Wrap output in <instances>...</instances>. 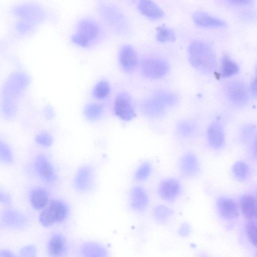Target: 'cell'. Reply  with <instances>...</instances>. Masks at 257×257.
I'll list each match as a JSON object with an SVG mask.
<instances>
[{"label":"cell","mask_w":257,"mask_h":257,"mask_svg":"<svg viewBox=\"0 0 257 257\" xmlns=\"http://www.w3.org/2000/svg\"><path fill=\"white\" fill-rule=\"evenodd\" d=\"M35 141L39 145L48 148L52 145L53 138L52 135L48 132H42L36 135Z\"/></svg>","instance_id":"e575fe53"},{"label":"cell","mask_w":257,"mask_h":257,"mask_svg":"<svg viewBox=\"0 0 257 257\" xmlns=\"http://www.w3.org/2000/svg\"><path fill=\"white\" fill-rule=\"evenodd\" d=\"M13 13L19 20L34 26L40 23L44 17L43 10L33 3L19 5L13 9Z\"/></svg>","instance_id":"8992f818"},{"label":"cell","mask_w":257,"mask_h":257,"mask_svg":"<svg viewBox=\"0 0 257 257\" xmlns=\"http://www.w3.org/2000/svg\"><path fill=\"white\" fill-rule=\"evenodd\" d=\"M11 202L10 196L0 189V203L5 205H9Z\"/></svg>","instance_id":"f35d334b"},{"label":"cell","mask_w":257,"mask_h":257,"mask_svg":"<svg viewBox=\"0 0 257 257\" xmlns=\"http://www.w3.org/2000/svg\"><path fill=\"white\" fill-rule=\"evenodd\" d=\"M225 91L228 101L236 106H243L248 102L249 93L247 87L240 81L229 82L225 87Z\"/></svg>","instance_id":"9c48e42d"},{"label":"cell","mask_w":257,"mask_h":257,"mask_svg":"<svg viewBox=\"0 0 257 257\" xmlns=\"http://www.w3.org/2000/svg\"><path fill=\"white\" fill-rule=\"evenodd\" d=\"M153 168L152 164L148 162L141 163L134 173V178L138 182L147 180L151 175Z\"/></svg>","instance_id":"4dcf8cb0"},{"label":"cell","mask_w":257,"mask_h":257,"mask_svg":"<svg viewBox=\"0 0 257 257\" xmlns=\"http://www.w3.org/2000/svg\"><path fill=\"white\" fill-rule=\"evenodd\" d=\"M110 92V86L109 82L106 80H101L94 86L92 90V95L97 99L101 100L107 98Z\"/></svg>","instance_id":"4316f807"},{"label":"cell","mask_w":257,"mask_h":257,"mask_svg":"<svg viewBox=\"0 0 257 257\" xmlns=\"http://www.w3.org/2000/svg\"><path fill=\"white\" fill-rule=\"evenodd\" d=\"M231 172L234 178L238 181L245 180L249 173L248 164L243 161L235 162L232 167Z\"/></svg>","instance_id":"f1b7e54d"},{"label":"cell","mask_w":257,"mask_h":257,"mask_svg":"<svg viewBox=\"0 0 257 257\" xmlns=\"http://www.w3.org/2000/svg\"><path fill=\"white\" fill-rule=\"evenodd\" d=\"M238 65L228 56L224 55L221 59V73L223 77H228L237 74L239 71Z\"/></svg>","instance_id":"484cf974"},{"label":"cell","mask_w":257,"mask_h":257,"mask_svg":"<svg viewBox=\"0 0 257 257\" xmlns=\"http://www.w3.org/2000/svg\"><path fill=\"white\" fill-rule=\"evenodd\" d=\"M69 214L68 205L63 200L54 199L46 206L39 217L41 224L49 227L64 221Z\"/></svg>","instance_id":"277c9868"},{"label":"cell","mask_w":257,"mask_h":257,"mask_svg":"<svg viewBox=\"0 0 257 257\" xmlns=\"http://www.w3.org/2000/svg\"><path fill=\"white\" fill-rule=\"evenodd\" d=\"M141 108L146 115L150 117H158L164 114L165 106L152 95L143 102Z\"/></svg>","instance_id":"7402d4cb"},{"label":"cell","mask_w":257,"mask_h":257,"mask_svg":"<svg viewBox=\"0 0 257 257\" xmlns=\"http://www.w3.org/2000/svg\"><path fill=\"white\" fill-rule=\"evenodd\" d=\"M173 214V210L163 205H158L153 209L155 220L160 224H165Z\"/></svg>","instance_id":"83f0119b"},{"label":"cell","mask_w":257,"mask_h":257,"mask_svg":"<svg viewBox=\"0 0 257 257\" xmlns=\"http://www.w3.org/2000/svg\"><path fill=\"white\" fill-rule=\"evenodd\" d=\"M96 175L94 168L89 165H83L76 171L72 181L74 189L78 193L90 192L95 185Z\"/></svg>","instance_id":"5b68a950"},{"label":"cell","mask_w":257,"mask_h":257,"mask_svg":"<svg viewBox=\"0 0 257 257\" xmlns=\"http://www.w3.org/2000/svg\"><path fill=\"white\" fill-rule=\"evenodd\" d=\"M179 166L180 172L186 177H195L200 173V163L196 156L192 153L188 152L182 156Z\"/></svg>","instance_id":"9a60e30c"},{"label":"cell","mask_w":257,"mask_h":257,"mask_svg":"<svg viewBox=\"0 0 257 257\" xmlns=\"http://www.w3.org/2000/svg\"><path fill=\"white\" fill-rule=\"evenodd\" d=\"M30 82L29 76L24 72L11 75L2 89L1 110L7 118H12L16 114L18 100L26 90Z\"/></svg>","instance_id":"6da1fadb"},{"label":"cell","mask_w":257,"mask_h":257,"mask_svg":"<svg viewBox=\"0 0 257 257\" xmlns=\"http://www.w3.org/2000/svg\"><path fill=\"white\" fill-rule=\"evenodd\" d=\"M194 23L203 28H223L226 26L225 22L206 13L198 11L193 16Z\"/></svg>","instance_id":"d6986e66"},{"label":"cell","mask_w":257,"mask_h":257,"mask_svg":"<svg viewBox=\"0 0 257 257\" xmlns=\"http://www.w3.org/2000/svg\"><path fill=\"white\" fill-rule=\"evenodd\" d=\"M138 9L142 14L152 20L162 18L164 13L153 0H139Z\"/></svg>","instance_id":"44dd1931"},{"label":"cell","mask_w":257,"mask_h":257,"mask_svg":"<svg viewBox=\"0 0 257 257\" xmlns=\"http://www.w3.org/2000/svg\"><path fill=\"white\" fill-rule=\"evenodd\" d=\"M34 169L38 176L44 181L52 183L57 180L55 167L44 155H38L34 160Z\"/></svg>","instance_id":"30bf717a"},{"label":"cell","mask_w":257,"mask_h":257,"mask_svg":"<svg viewBox=\"0 0 257 257\" xmlns=\"http://www.w3.org/2000/svg\"><path fill=\"white\" fill-rule=\"evenodd\" d=\"M191 232V227L190 225L187 223H183L178 230V233L182 236H186L189 235Z\"/></svg>","instance_id":"74e56055"},{"label":"cell","mask_w":257,"mask_h":257,"mask_svg":"<svg viewBox=\"0 0 257 257\" xmlns=\"http://www.w3.org/2000/svg\"><path fill=\"white\" fill-rule=\"evenodd\" d=\"M216 206L220 217L223 220L231 221L238 216L237 204L231 198L225 196L219 197L216 200Z\"/></svg>","instance_id":"5bb4252c"},{"label":"cell","mask_w":257,"mask_h":257,"mask_svg":"<svg viewBox=\"0 0 257 257\" xmlns=\"http://www.w3.org/2000/svg\"><path fill=\"white\" fill-rule=\"evenodd\" d=\"M190 63L197 71L204 74L212 73L216 66V57L212 48L206 42L192 41L188 49Z\"/></svg>","instance_id":"7a4b0ae2"},{"label":"cell","mask_w":257,"mask_h":257,"mask_svg":"<svg viewBox=\"0 0 257 257\" xmlns=\"http://www.w3.org/2000/svg\"><path fill=\"white\" fill-rule=\"evenodd\" d=\"M193 125L188 121L181 122L177 125V131L182 136H189L193 133Z\"/></svg>","instance_id":"d590c367"},{"label":"cell","mask_w":257,"mask_h":257,"mask_svg":"<svg viewBox=\"0 0 257 257\" xmlns=\"http://www.w3.org/2000/svg\"><path fill=\"white\" fill-rule=\"evenodd\" d=\"M128 203L130 208L135 212L142 213L148 208L150 199L146 190L141 186L132 187L129 192Z\"/></svg>","instance_id":"7c38bea8"},{"label":"cell","mask_w":257,"mask_h":257,"mask_svg":"<svg viewBox=\"0 0 257 257\" xmlns=\"http://www.w3.org/2000/svg\"><path fill=\"white\" fill-rule=\"evenodd\" d=\"M44 113L46 117L51 119L54 117V112L51 106H48L46 107L44 110Z\"/></svg>","instance_id":"ab89813d"},{"label":"cell","mask_w":257,"mask_h":257,"mask_svg":"<svg viewBox=\"0 0 257 257\" xmlns=\"http://www.w3.org/2000/svg\"><path fill=\"white\" fill-rule=\"evenodd\" d=\"M240 204L243 216L249 220H255L257 214L255 196L249 194L243 195L241 197Z\"/></svg>","instance_id":"ffe728a7"},{"label":"cell","mask_w":257,"mask_h":257,"mask_svg":"<svg viewBox=\"0 0 257 257\" xmlns=\"http://www.w3.org/2000/svg\"><path fill=\"white\" fill-rule=\"evenodd\" d=\"M180 182L175 178H168L162 180L158 187V194L163 200L172 202L180 195L181 192Z\"/></svg>","instance_id":"4fadbf2b"},{"label":"cell","mask_w":257,"mask_h":257,"mask_svg":"<svg viewBox=\"0 0 257 257\" xmlns=\"http://www.w3.org/2000/svg\"><path fill=\"white\" fill-rule=\"evenodd\" d=\"M207 139L209 146L212 149L218 150L223 147L225 135L220 124L213 122L209 126L207 131Z\"/></svg>","instance_id":"ac0fdd59"},{"label":"cell","mask_w":257,"mask_h":257,"mask_svg":"<svg viewBox=\"0 0 257 257\" xmlns=\"http://www.w3.org/2000/svg\"><path fill=\"white\" fill-rule=\"evenodd\" d=\"M1 220L5 226L12 229L24 228L28 223V218L23 213L13 209L3 212Z\"/></svg>","instance_id":"e0dca14e"},{"label":"cell","mask_w":257,"mask_h":257,"mask_svg":"<svg viewBox=\"0 0 257 257\" xmlns=\"http://www.w3.org/2000/svg\"><path fill=\"white\" fill-rule=\"evenodd\" d=\"M0 255L2 256H14V253L9 250H3L0 252Z\"/></svg>","instance_id":"7bdbcfd3"},{"label":"cell","mask_w":257,"mask_h":257,"mask_svg":"<svg viewBox=\"0 0 257 257\" xmlns=\"http://www.w3.org/2000/svg\"><path fill=\"white\" fill-rule=\"evenodd\" d=\"M156 39L160 43L172 42L176 39L174 32L165 25L157 29Z\"/></svg>","instance_id":"1f68e13d"},{"label":"cell","mask_w":257,"mask_h":257,"mask_svg":"<svg viewBox=\"0 0 257 257\" xmlns=\"http://www.w3.org/2000/svg\"><path fill=\"white\" fill-rule=\"evenodd\" d=\"M49 194L43 188L36 187L30 192V202L35 209L40 210L45 207L49 203Z\"/></svg>","instance_id":"cb8c5ba5"},{"label":"cell","mask_w":257,"mask_h":257,"mask_svg":"<svg viewBox=\"0 0 257 257\" xmlns=\"http://www.w3.org/2000/svg\"><path fill=\"white\" fill-rule=\"evenodd\" d=\"M115 115L124 121H129L137 115L131 95L126 92L119 93L114 102Z\"/></svg>","instance_id":"ba28073f"},{"label":"cell","mask_w":257,"mask_h":257,"mask_svg":"<svg viewBox=\"0 0 257 257\" xmlns=\"http://www.w3.org/2000/svg\"><path fill=\"white\" fill-rule=\"evenodd\" d=\"M80 252L83 256L105 257L108 255L106 248L101 243L90 241H86L80 247Z\"/></svg>","instance_id":"603a6c76"},{"label":"cell","mask_w":257,"mask_h":257,"mask_svg":"<svg viewBox=\"0 0 257 257\" xmlns=\"http://www.w3.org/2000/svg\"><path fill=\"white\" fill-rule=\"evenodd\" d=\"M13 161V154L10 147L7 143L0 139V162L11 164Z\"/></svg>","instance_id":"d6a6232c"},{"label":"cell","mask_w":257,"mask_h":257,"mask_svg":"<svg viewBox=\"0 0 257 257\" xmlns=\"http://www.w3.org/2000/svg\"><path fill=\"white\" fill-rule=\"evenodd\" d=\"M250 92L253 97L256 98V81L255 78L251 83L250 86Z\"/></svg>","instance_id":"60d3db41"},{"label":"cell","mask_w":257,"mask_h":257,"mask_svg":"<svg viewBox=\"0 0 257 257\" xmlns=\"http://www.w3.org/2000/svg\"><path fill=\"white\" fill-rule=\"evenodd\" d=\"M36 248L34 245L30 244L23 247L20 251V256L23 257L35 256Z\"/></svg>","instance_id":"8d00e7d4"},{"label":"cell","mask_w":257,"mask_h":257,"mask_svg":"<svg viewBox=\"0 0 257 257\" xmlns=\"http://www.w3.org/2000/svg\"><path fill=\"white\" fill-rule=\"evenodd\" d=\"M169 66L166 61L154 57L144 59L141 63L143 75L149 79H159L164 76L168 72Z\"/></svg>","instance_id":"52a82bcc"},{"label":"cell","mask_w":257,"mask_h":257,"mask_svg":"<svg viewBox=\"0 0 257 257\" xmlns=\"http://www.w3.org/2000/svg\"><path fill=\"white\" fill-rule=\"evenodd\" d=\"M153 96L165 107L173 106L177 102L176 95L168 91H157L153 94Z\"/></svg>","instance_id":"f546056e"},{"label":"cell","mask_w":257,"mask_h":257,"mask_svg":"<svg viewBox=\"0 0 257 257\" xmlns=\"http://www.w3.org/2000/svg\"><path fill=\"white\" fill-rule=\"evenodd\" d=\"M118 61L123 72L132 73L138 66L139 58L137 52L132 45H124L119 50Z\"/></svg>","instance_id":"8fae6325"},{"label":"cell","mask_w":257,"mask_h":257,"mask_svg":"<svg viewBox=\"0 0 257 257\" xmlns=\"http://www.w3.org/2000/svg\"><path fill=\"white\" fill-rule=\"evenodd\" d=\"M230 2L237 5H246L250 3L251 0H228Z\"/></svg>","instance_id":"b9f144b4"},{"label":"cell","mask_w":257,"mask_h":257,"mask_svg":"<svg viewBox=\"0 0 257 257\" xmlns=\"http://www.w3.org/2000/svg\"><path fill=\"white\" fill-rule=\"evenodd\" d=\"M103 113L102 106L96 102L87 103L83 109L85 118L90 121H95L100 118Z\"/></svg>","instance_id":"d4e9b609"},{"label":"cell","mask_w":257,"mask_h":257,"mask_svg":"<svg viewBox=\"0 0 257 257\" xmlns=\"http://www.w3.org/2000/svg\"><path fill=\"white\" fill-rule=\"evenodd\" d=\"M255 220H249L246 224L245 230L247 237L251 244L256 246V224Z\"/></svg>","instance_id":"836d02e7"},{"label":"cell","mask_w":257,"mask_h":257,"mask_svg":"<svg viewBox=\"0 0 257 257\" xmlns=\"http://www.w3.org/2000/svg\"><path fill=\"white\" fill-rule=\"evenodd\" d=\"M48 253L52 256H65L68 250V242L66 237L60 233L53 234L47 246Z\"/></svg>","instance_id":"2e32d148"},{"label":"cell","mask_w":257,"mask_h":257,"mask_svg":"<svg viewBox=\"0 0 257 257\" xmlns=\"http://www.w3.org/2000/svg\"><path fill=\"white\" fill-rule=\"evenodd\" d=\"M101 32V28L96 22L83 19L78 24L76 32L71 37V41L80 47L87 48L98 39Z\"/></svg>","instance_id":"3957f363"}]
</instances>
